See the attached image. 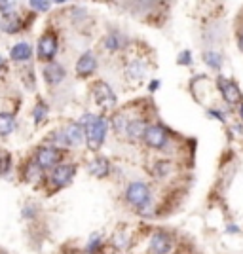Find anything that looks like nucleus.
<instances>
[{"mask_svg": "<svg viewBox=\"0 0 243 254\" xmlns=\"http://www.w3.org/2000/svg\"><path fill=\"white\" fill-rule=\"evenodd\" d=\"M0 27H2V31L8 32V34H15V32L21 31V21H19V17H15L13 13H10V15H4Z\"/></svg>", "mask_w": 243, "mask_h": 254, "instance_id": "obj_14", "label": "nucleus"}, {"mask_svg": "<svg viewBox=\"0 0 243 254\" xmlns=\"http://www.w3.org/2000/svg\"><path fill=\"white\" fill-rule=\"evenodd\" d=\"M203 61L207 64H211L213 68H221V64H222V57L219 55V53H215V52H209V53H205L203 55Z\"/></svg>", "mask_w": 243, "mask_h": 254, "instance_id": "obj_19", "label": "nucleus"}, {"mask_svg": "<svg viewBox=\"0 0 243 254\" xmlns=\"http://www.w3.org/2000/svg\"><path fill=\"white\" fill-rule=\"evenodd\" d=\"M101 247V235H91V239H89V245H87V251L89 253H95L97 249Z\"/></svg>", "mask_w": 243, "mask_h": 254, "instance_id": "obj_22", "label": "nucleus"}, {"mask_svg": "<svg viewBox=\"0 0 243 254\" xmlns=\"http://www.w3.org/2000/svg\"><path fill=\"white\" fill-rule=\"evenodd\" d=\"M2 64H4V59H2V55H0V68H2Z\"/></svg>", "mask_w": 243, "mask_h": 254, "instance_id": "obj_27", "label": "nucleus"}, {"mask_svg": "<svg viewBox=\"0 0 243 254\" xmlns=\"http://www.w3.org/2000/svg\"><path fill=\"white\" fill-rule=\"evenodd\" d=\"M127 76L129 78H133V80H139V78H143L145 76V64L135 61V63H131L127 66Z\"/></svg>", "mask_w": 243, "mask_h": 254, "instance_id": "obj_18", "label": "nucleus"}, {"mask_svg": "<svg viewBox=\"0 0 243 254\" xmlns=\"http://www.w3.org/2000/svg\"><path fill=\"white\" fill-rule=\"evenodd\" d=\"M145 140H147L148 146H152V148H163L165 142H167V135H165V131L160 126H154L147 129Z\"/></svg>", "mask_w": 243, "mask_h": 254, "instance_id": "obj_6", "label": "nucleus"}, {"mask_svg": "<svg viewBox=\"0 0 243 254\" xmlns=\"http://www.w3.org/2000/svg\"><path fill=\"white\" fill-rule=\"evenodd\" d=\"M219 89L222 91V97H224V101H226V103L234 105V103H238V101H240V89H238L236 84L230 82V80H226V78H219Z\"/></svg>", "mask_w": 243, "mask_h": 254, "instance_id": "obj_9", "label": "nucleus"}, {"mask_svg": "<svg viewBox=\"0 0 243 254\" xmlns=\"http://www.w3.org/2000/svg\"><path fill=\"white\" fill-rule=\"evenodd\" d=\"M13 129V116L10 114H0V135H8Z\"/></svg>", "mask_w": 243, "mask_h": 254, "instance_id": "obj_17", "label": "nucleus"}, {"mask_svg": "<svg viewBox=\"0 0 243 254\" xmlns=\"http://www.w3.org/2000/svg\"><path fill=\"white\" fill-rule=\"evenodd\" d=\"M63 137L67 144H80L84 140V127L80 124H71L63 131Z\"/></svg>", "mask_w": 243, "mask_h": 254, "instance_id": "obj_11", "label": "nucleus"}, {"mask_svg": "<svg viewBox=\"0 0 243 254\" xmlns=\"http://www.w3.org/2000/svg\"><path fill=\"white\" fill-rule=\"evenodd\" d=\"M126 195H127V201L143 207V205L148 201V197H150V191H148L147 184H143V182H133V184H129Z\"/></svg>", "mask_w": 243, "mask_h": 254, "instance_id": "obj_3", "label": "nucleus"}, {"mask_svg": "<svg viewBox=\"0 0 243 254\" xmlns=\"http://www.w3.org/2000/svg\"><path fill=\"white\" fill-rule=\"evenodd\" d=\"M93 97H95V103L103 108H112L116 105V95L114 91L110 89V85L105 82H97L93 87Z\"/></svg>", "mask_w": 243, "mask_h": 254, "instance_id": "obj_2", "label": "nucleus"}, {"mask_svg": "<svg viewBox=\"0 0 243 254\" xmlns=\"http://www.w3.org/2000/svg\"><path fill=\"white\" fill-rule=\"evenodd\" d=\"M31 6L34 10H40V11H48L52 8V2H42V0H31Z\"/></svg>", "mask_w": 243, "mask_h": 254, "instance_id": "obj_21", "label": "nucleus"}, {"mask_svg": "<svg viewBox=\"0 0 243 254\" xmlns=\"http://www.w3.org/2000/svg\"><path fill=\"white\" fill-rule=\"evenodd\" d=\"M242 116H243V105H242Z\"/></svg>", "mask_w": 243, "mask_h": 254, "instance_id": "obj_28", "label": "nucleus"}, {"mask_svg": "<svg viewBox=\"0 0 243 254\" xmlns=\"http://www.w3.org/2000/svg\"><path fill=\"white\" fill-rule=\"evenodd\" d=\"M59 159H61L59 150L53 148V146H44V148H40L38 150V154H36V165H40V167H44V169H48V167H53Z\"/></svg>", "mask_w": 243, "mask_h": 254, "instance_id": "obj_4", "label": "nucleus"}, {"mask_svg": "<svg viewBox=\"0 0 243 254\" xmlns=\"http://www.w3.org/2000/svg\"><path fill=\"white\" fill-rule=\"evenodd\" d=\"M74 173V165H59V167H55L52 173V182L55 186H67L71 180H73Z\"/></svg>", "mask_w": 243, "mask_h": 254, "instance_id": "obj_7", "label": "nucleus"}, {"mask_svg": "<svg viewBox=\"0 0 243 254\" xmlns=\"http://www.w3.org/2000/svg\"><path fill=\"white\" fill-rule=\"evenodd\" d=\"M31 55H32L31 44L19 42L11 48V59H13V61H19V63H21V61H29Z\"/></svg>", "mask_w": 243, "mask_h": 254, "instance_id": "obj_13", "label": "nucleus"}, {"mask_svg": "<svg viewBox=\"0 0 243 254\" xmlns=\"http://www.w3.org/2000/svg\"><path fill=\"white\" fill-rule=\"evenodd\" d=\"M89 173L93 175V177H99V179H103L108 175V161L105 158H97L93 159L91 163H89Z\"/></svg>", "mask_w": 243, "mask_h": 254, "instance_id": "obj_15", "label": "nucleus"}, {"mask_svg": "<svg viewBox=\"0 0 243 254\" xmlns=\"http://www.w3.org/2000/svg\"><path fill=\"white\" fill-rule=\"evenodd\" d=\"M97 68V59L93 53H84L78 63H76V72L80 76H89Z\"/></svg>", "mask_w": 243, "mask_h": 254, "instance_id": "obj_10", "label": "nucleus"}, {"mask_svg": "<svg viewBox=\"0 0 243 254\" xmlns=\"http://www.w3.org/2000/svg\"><path fill=\"white\" fill-rule=\"evenodd\" d=\"M11 8H13V2H11V0H8V2H2V0H0V11H2V13H8V15H10Z\"/></svg>", "mask_w": 243, "mask_h": 254, "instance_id": "obj_24", "label": "nucleus"}, {"mask_svg": "<svg viewBox=\"0 0 243 254\" xmlns=\"http://www.w3.org/2000/svg\"><path fill=\"white\" fill-rule=\"evenodd\" d=\"M44 78H46V82H48V84H52V85L59 84V82L65 78L63 66H61V64H57V63L46 64V68H44Z\"/></svg>", "mask_w": 243, "mask_h": 254, "instance_id": "obj_12", "label": "nucleus"}, {"mask_svg": "<svg viewBox=\"0 0 243 254\" xmlns=\"http://www.w3.org/2000/svg\"><path fill=\"white\" fill-rule=\"evenodd\" d=\"M57 52V40L53 34H44L38 42V55L42 59H52L53 55Z\"/></svg>", "mask_w": 243, "mask_h": 254, "instance_id": "obj_8", "label": "nucleus"}, {"mask_svg": "<svg viewBox=\"0 0 243 254\" xmlns=\"http://www.w3.org/2000/svg\"><path fill=\"white\" fill-rule=\"evenodd\" d=\"M80 126L85 127V138H87V146L91 150H97L106 137V122L103 118L93 116V114H85L80 122Z\"/></svg>", "mask_w": 243, "mask_h": 254, "instance_id": "obj_1", "label": "nucleus"}, {"mask_svg": "<svg viewBox=\"0 0 243 254\" xmlns=\"http://www.w3.org/2000/svg\"><path fill=\"white\" fill-rule=\"evenodd\" d=\"M8 169H10V156H2L0 158V175H4Z\"/></svg>", "mask_w": 243, "mask_h": 254, "instance_id": "obj_23", "label": "nucleus"}, {"mask_svg": "<svg viewBox=\"0 0 243 254\" xmlns=\"http://www.w3.org/2000/svg\"><path fill=\"white\" fill-rule=\"evenodd\" d=\"M46 114H48V108H46V106L44 105L36 106V108H34V124H42Z\"/></svg>", "mask_w": 243, "mask_h": 254, "instance_id": "obj_20", "label": "nucleus"}, {"mask_svg": "<svg viewBox=\"0 0 243 254\" xmlns=\"http://www.w3.org/2000/svg\"><path fill=\"white\" fill-rule=\"evenodd\" d=\"M171 247H173V241L165 232L154 233L150 239V253L154 254H167L171 251Z\"/></svg>", "mask_w": 243, "mask_h": 254, "instance_id": "obj_5", "label": "nucleus"}, {"mask_svg": "<svg viewBox=\"0 0 243 254\" xmlns=\"http://www.w3.org/2000/svg\"><path fill=\"white\" fill-rule=\"evenodd\" d=\"M190 63H192L190 53H188V52L180 53V57H179V64H190Z\"/></svg>", "mask_w": 243, "mask_h": 254, "instance_id": "obj_25", "label": "nucleus"}, {"mask_svg": "<svg viewBox=\"0 0 243 254\" xmlns=\"http://www.w3.org/2000/svg\"><path fill=\"white\" fill-rule=\"evenodd\" d=\"M145 133H147V124H145L143 120H135V122H131V124L127 126V135L131 138L145 137Z\"/></svg>", "mask_w": 243, "mask_h": 254, "instance_id": "obj_16", "label": "nucleus"}, {"mask_svg": "<svg viewBox=\"0 0 243 254\" xmlns=\"http://www.w3.org/2000/svg\"><path fill=\"white\" fill-rule=\"evenodd\" d=\"M240 48L243 50V32H242V38H240Z\"/></svg>", "mask_w": 243, "mask_h": 254, "instance_id": "obj_26", "label": "nucleus"}]
</instances>
